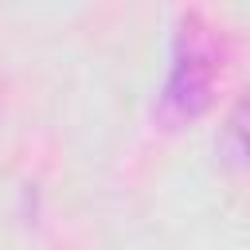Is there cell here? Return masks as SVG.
Returning a JSON list of instances; mask_svg holds the SVG:
<instances>
[{
    "instance_id": "cell-1",
    "label": "cell",
    "mask_w": 250,
    "mask_h": 250,
    "mask_svg": "<svg viewBox=\"0 0 250 250\" xmlns=\"http://www.w3.org/2000/svg\"><path fill=\"white\" fill-rule=\"evenodd\" d=\"M219 78H223L219 31L199 12H184L172 31V59H168V78H164V90L156 102V117L168 129L203 117L215 102Z\"/></svg>"
},
{
    "instance_id": "cell-2",
    "label": "cell",
    "mask_w": 250,
    "mask_h": 250,
    "mask_svg": "<svg viewBox=\"0 0 250 250\" xmlns=\"http://www.w3.org/2000/svg\"><path fill=\"white\" fill-rule=\"evenodd\" d=\"M215 148H219V156L227 164H250V86L230 105V113H227V121L219 129Z\"/></svg>"
}]
</instances>
